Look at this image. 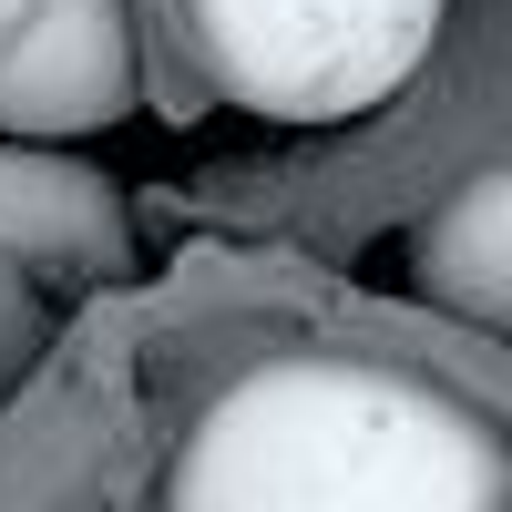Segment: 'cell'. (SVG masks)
<instances>
[{"label": "cell", "instance_id": "1", "mask_svg": "<svg viewBox=\"0 0 512 512\" xmlns=\"http://www.w3.org/2000/svg\"><path fill=\"white\" fill-rule=\"evenodd\" d=\"M164 512H512V441L410 359L287 349L195 410Z\"/></svg>", "mask_w": 512, "mask_h": 512}, {"label": "cell", "instance_id": "2", "mask_svg": "<svg viewBox=\"0 0 512 512\" xmlns=\"http://www.w3.org/2000/svg\"><path fill=\"white\" fill-rule=\"evenodd\" d=\"M205 72L267 123L379 113L431 62L451 0H185Z\"/></svg>", "mask_w": 512, "mask_h": 512}, {"label": "cell", "instance_id": "3", "mask_svg": "<svg viewBox=\"0 0 512 512\" xmlns=\"http://www.w3.org/2000/svg\"><path fill=\"white\" fill-rule=\"evenodd\" d=\"M123 256H134V216L93 164L52 144H0V400L31 379V359L82 297L123 277Z\"/></svg>", "mask_w": 512, "mask_h": 512}, {"label": "cell", "instance_id": "4", "mask_svg": "<svg viewBox=\"0 0 512 512\" xmlns=\"http://www.w3.org/2000/svg\"><path fill=\"white\" fill-rule=\"evenodd\" d=\"M134 113L123 0H0V144H72Z\"/></svg>", "mask_w": 512, "mask_h": 512}, {"label": "cell", "instance_id": "5", "mask_svg": "<svg viewBox=\"0 0 512 512\" xmlns=\"http://www.w3.org/2000/svg\"><path fill=\"white\" fill-rule=\"evenodd\" d=\"M410 277L431 308L512 338V164H482L431 205V226L410 236Z\"/></svg>", "mask_w": 512, "mask_h": 512}]
</instances>
